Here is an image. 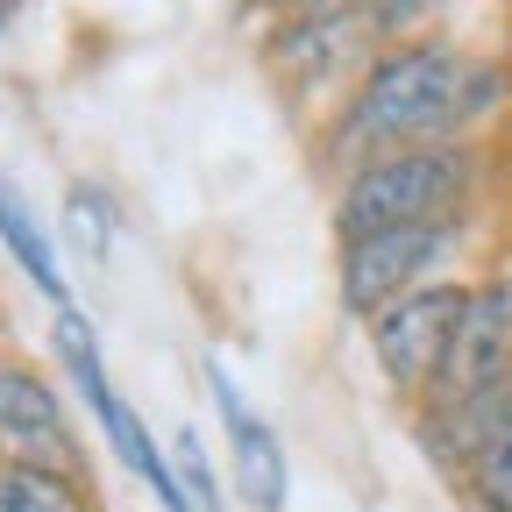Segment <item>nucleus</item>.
Here are the masks:
<instances>
[{"label": "nucleus", "mask_w": 512, "mask_h": 512, "mask_svg": "<svg viewBox=\"0 0 512 512\" xmlns=\"http://www.w3.org/2000/svg\"><path fill=\"white\" fill-rule=\"evenodd\" d=\"M463 64L456 50L441 43H420V50H399L384 57L377 72L363 79L356 107H349V136L363 143H399V136H434V128L463 121Z\"/></svg>", "instance_id": "f257e3e1"}, {"label": "nucleus", "mask_w": 512, "mask_h": 512, "mask_svg": "<svg viewBox=\"0 0 512 512\" xmlns=\"http://www.w3.org/2000/svg\"><path fill=\"white\" fill-rule=\"evenodd\" d=\"M470 164L463 150H406V157H384L370 171H356L349 200H342V228L349 242L384 235V228H427L441 207H456Z\"/></svg>", "instance_id": "f03ea898"}, {"label": "nucleus", "mask_w": 512, "mask_h": 512, "mask_svg": "<svg viewBox=\"0 0 512 512\" xmlns=\"http://www.w3.org/2000/svg\"><path fill=\"white\" fill-rule=\"evenodd\" d=\"M463 306H470V292H456V285H420V292H406L399 306H384L370 320L377 363L392 370V384H406V392L441 384L448 349H456V328H463Z\"/></svg>", "instance_id": "7ed1b4c3"}, {"label": "nucleus", "mask_w": 512, "mask_h": 512, "mask_svg": "<svg viewBox=\"0 0 512 512\" xmlns=\"http://www.w3.org/2000/svg\"><path fill=\"white\" fill-rule=\"evenodd\" d=\"M441 221H427V228H384V235H363V242H349L342 249V299L356 306V313H384V306H399L406 292H420L413 278L441 256Z\"/></svg>", "instance_id": "20e7f679"}, {"label": "nucleus", "mask_w": 512, "mask_h": 512, "mask_svg": "<svg viewBox=\"0 0 512 512\" xmlns=\"http://www.w3.org/2000/svg\"><path fill=\"white\" fill-rule=\"evenodd\" d=\"M505 377H512V285H477L463 306L456 349H448V370H441V399L470 406L498 392Z\"/></svg>", "instance_id": "39448f33"}, {"label": "nucleus", "mask_w": 512, "mask_h": 512, "mask_svg": "<svg viewBox=\"0 0 512 512\" xmlns=\"http://www.w3.org/2000/svg\"><path fill=\"white\" fill-rule=\"evenodd\" d=\"M207 384H214V399H221V420H228V448H235V491H242V505H256V512H278L285 505V448H278V434L256 420L249 406H242V392L221 377V370H207Z\"/></svg>", "instance_id": "423d86ee"}, {"label": "nucleus", "mask_w": 512, "mask_h": 512, "mask_svg": "<svg viewBox=\"0 0 512 512\" xmlns=\"http://www.w3.org/2000/svg\"><path fill=\"white\" fill-rule=\"evenodd\" d=\"M470 484L484 512H512V377L484 399V434L470 456Z\"/></svg>", "instance_id": "0eeeda50"}, {"label": "nucleus", "mask_w": 512, "mask_h": 512, "mask_svg": "<svg viewBox=\"0 0 512 512\" xmlns=\"http://www.w3.org/2000/svg\"><path fill=\"white\" fill-rule=\"evenodd\" d=\"M0 434L43 441V448H50V463L64 456V420H57L50 384H36L29 370H8V363H0Z\"/></svg>", "instance_id": "6e6552de"}, {"label": "nucleus", "mask_w": 512, "mask_h": 512, "mask_svg": "<svg viewBox=\"0 0 512 512\" xmlns=\"http://www.w3.org/2000/svg\"><path fill=\"white\" fill-rule=\"evenodd\" d=\"M0 512H86V498L50 463H8L0 470Z\"/></svg>", "instance_id": "1a4fd4ad"}, {"label": "nucleus", "mask_w": 512, "mask_h": 512, "mask_svg": "<svg viewBox=\"0 0 512 512\" xmlns=\"http://www.w3.org/2000/svg\"><path fill=\"white\" fill-rule=\"evenodd\" d=\"M0 235H8V249L22 256V271L50 292V299H64V278H57V264H50V249H43V235L29 228V214L8 200V192H0Z\"/></svg>", "instance_id": "9d476101"}, {"label": "nucleus", "mask_w": 512, "mask_h": 512, "mask_svg": "<svg viewBox=\"0 0 512 512\" xmlns=\"http://www.w3.org/2000/svg\"><path fill=\"white\" fill-rule=\"evenodd\" d=\"M57 356H64V370L79 377V392L100 406L107 399V370H100V349H93V328L79 313H57Z\"/></svg>", "instance_id": "9b49d317"}, {"label": "nucleus", "mask_w": 512, "mask_h": 512, "mask_svg": "<svg viewBox=\"0 0 512 512\" xmlns=\"http://www.w3.org/2000/svg\"><path fill=\"white\" fill-rule=\"evenodd\" d=\"M178 491H185L192 512H221V491H214V470H207L200 434H178Z\"/></svg>", "instance_id": "f8f14e48"}, {"label": "nucleus", "mask_w": 512, "mask_h": 512, "mask_svg": "<svg viewBox=\"0 0 512 512\" xmlns=\"http://www.w3.org/2000/svg\"><path fill=\"white\" fill-rule=\"evenodd\" d=\"M64 221H72V242H79V256H100L107 249V214H100V200L79 185L72 192V207H64Z\"/></svg>", "instance_id": "ddd939ff"}, {"label": "nucleus", "mask_w": 512, "mask_h": 512, "mask_svg": "<svg viewBox=\"0 0 512 512\" xmlns=\"http://www.w3.org/2000/svg\"><path fill=\"white\" fill-rule=\"evenodd\" d=\"M8 22H15V8H0V29H8Z\"/></svg>", "instance_id": "4468645a"}]
</instances>
